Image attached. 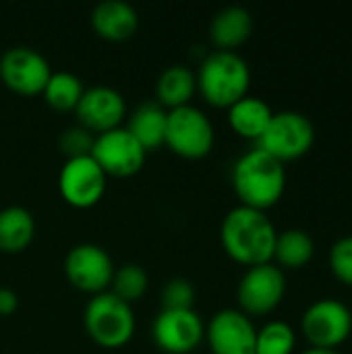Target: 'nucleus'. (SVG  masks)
Listing matches in <instances>:
<instances>
[{
    "label": "nucleus",
    "mask_w": 352,
    "mask_h": 354,
    "mask_svg": "<svg viewBox=\"0 0 352 354\" xmlns=\"http://www.w3.org/2000/svg\"><path fill=\"white\" fill-rule=\"evenodd\" d=\"M166 127H168V110L162 108L158 102H143L131 112L124 129L145 151H154L164 145Z\"/></svg>",
    "instance_id": "17"
},
{
    "label": "nucleus",
    "mask_w": 352,
    "mask_h": 354,
    "mask_svg": "<svg viewBox=\"0 0 352 354\" xmlns=\"http://www.w3.org/2000/svg\"><path fill=\"white\" fill-rule=\"evenodd\" d=\"M272 116L274 112L268 106V102L249 93L228 108V122L234 129V133L253 141H257L263 135Z\"/></svg>",
    "instance_id": "20"
},
{
    "label": "nucleus",
    "mask_w": 352,
    "mask_h": 354,
    "mask_svg": "<svg viewBox=\"0 0 352 354\" xmlns=\"http://www.w3.org/2000/svg\"><path fill=\"white\" fill-rule=\"evenodd\" d=\"M93 135L89 131H85L83 127H73V129H66L62 135H60V149L62 153L66 156V160H73V158H83V156H89L91 153V147H93Z\"/></svg>",
    "instance_id": "27"
},
{
    "label": "nucleus",
    "mask_w": 352,
    "mask_h": 354,
    "mask_svg": "<svg viewBox=\"0 0 352 354\" xmlns=\"http://www.w3.org/2000/svg\"><path fill=\"white\" fill-rule=\"evenodd\" d=\"M330 266L338 280L352 286V234L338 239L330 249Z\"/></svg>",
    "instance_id": "28"
},
{
    "label": "nucleus",
    "mask_w": 352,
    "mask_h": 354,
    "mask_svg": "<svg viewBox=\"0 0 352 354\" xmlns=\"http://www.w3.org/2000/svg\"><path fill=\"white\" fill-rule=\"evenodd\" d=\"M216 141L212 120L195 106H183L168 112L166 141L168 149L185 160L205 158Z\"/></svg>",
    "instance_id": "6"
},
{
    "label": "nucleus",
    "mask_w": 352,
    "mask_h": 354,
    "mask_svg": "<svg viewBox=\"0 0 352 354\" xmlns=\"http://www.w3.org/2000/svg\"><path fill=\"white\" fill-rule=\"evenodd\" d=\"M35 236L33 216L19 205L0 209V251L2 253H21L25 251Z\"/></svg>",
    "instance_id": "21"
},
{
    "label": "nucleus",
    "mask_w": 352,
    "mask_h": 354,
    "mask_svg": "<svg viewBox=\"0 0 352 354\" xmlns=\"http://www.w3.org/2000/svg\"><path fill=\"white\" fill-rule=\"evenodd\" d=\"M195 301V288L185 278H174L166 282L162 288V309L178 311V309H193Z\"/></svg>",
    "instance_id": "26"
},
{
    "label": "nucleus",
    "mask_w": 352,
    "mask_h": 354,
    "mask_svg": "<svg viewBox=\"0 0 352 354\" xmlns=\"http://www.w3.org/2000/svg\"><path fill=\"white\" fill-rule=\"evenodd\" d=\"M108 176L91 156L66 160L58 174V191L62 199L77 209H89L102 201Z\"/></svg>",
    "instance_id": "10"
},
{
    "label": "nucleus",
    "mask_w": 352,
    "mask_h": 354,
    "mask_svg": "<svg viewBox=\"0 0 352 354\" xmlns=\"http://www.w3.org/2000/svg\"><path fill=\"white\" fill-rule=\"evenodd\" d=\"M83 324L89 338L102 348H122L131 342L137 328L133 307L110 290L95 295L87 303Z\"/></svg>",
    "instance_id": "4"
},
{
    "label": "nucleus",
    "mask_w": 352,
    "mask_h": 354,
    "mask_svg": "<svg viewBox=\"0 0 352 354\" xmlns=\"http://www.w3.org/2000/svg\"><path fill=\"white\" fill-rule=\"evenodd\" d=\"M313 253L315 243L301 228H288L276 236L274 259L280 263L278 268H303L311 261Z\"/></svg>",
    "instance_id": "22"
},
{
    "label": "nucleus",
    "mask_w": 352,
    "mask_h": 354,
    "mask_svg": "<svg viewBox=\"0 0 352 354\" xmlns=\"http://www.w3.org/2000/svg\"><path fill=\"white\" fill-rule=\"evenodd\" d=\"M147 284H149L147 272L137 263H127V266L114 270L110 292L114 297H118L120 301L133 305L143 299V295L147 292Z\"/></svg>",
    "instance_id": "24"
},
{
    "label": "nucleus",
    "mask_w": 352,
    "mask_h": 354,
    "mask_svg": "<svg viewBox=\"0 0 352 354\" xmlns=\"http://www.w3.org/2000/svg\"><path fill=\"white\" fill-rule=\"evenodd\" d=\"M286 292V278L276 263H261L247 268L239 282V305L245 315H266L274 311Z\"/></svg>",
    "instance_id": "8"
},
{
    "label": "nucleus",
    "mask_w": 352,
    "mask_h": 354,
    "mask_svg": "<svg viewBox=\"0 0 352 354\" xmlns=\"http://www.w3.org/2000/svg\"><path fill=\"white\" fill-rule=\"evenodd\" d=\"M203 100L216 108H230L249 91L251 71L247 60L230 50L207 54L195 75Z\"/></svg>",
    "instance_id": "3"
},
{
    "label": "nucleus",
    "mask_w": 352,
    "mask_h": 354,
    "mask_svg": "<svg viewBox=\"0 0 352 354\" xmlns=\"http://www.w3.org/2000/svg\"><path fill=\"white\" fill-rule=\"evenodd\" d=\"M75 114L79 127L102 135L120 127L127 116V102L118 89L110 85H93L83 91Z\"/></svg>",
    "instance_id": "14"
},
{
    "label": "nucleus",
    "mask_w": 352,
    "mask_h": 354,
    "mask_svg": "<svg viewBox=\"0 0 352 354\" xmlns=\"http://www.w3.org/2000/svg\"><path fill=\"white\" fill-rule=\"evenodd\" d=\"M205 338L212 354H255L257 330L243 311L222 309L210 319Z\"/></svg>",
    "instance_id": "15"
},
{
    "label": "nucleus",
    "mask_w": 352,
    "mask_h": 354,
    "mask_svg": "<svg viewBox=\"0 0 352 354\" xmlns=\"http://www.w3.org/2000/svg\"><path fill=\"white\" fill-rule=\"evenodd\" d=\"M276 236V226L268 214L245 205L230 209L220 228L224 251L247 268L270 263L274 259Z\"/></svg>",
    "instance_id": "1"
},
{
    "label": "nucleus",
    "mask_w": 352,
    "mask_h": 354,
    "mask_svg": "<svg viewBox=\"0 0 352 354\" xmlns=\"http://www.w3.org/2000/svg\"><path fill=\"white\" fill-rule=\"evenodd\" d=\"M83 91H85L83 81L77 75H73L68 71H56L48 79L41 95H44L46 104L52 110H56V112H75Z\"/></svg>",
    "instance_id": "23"
},
{
    "label": "nucleus",
    "mask_w": 352,
    "mask_h": 354,
    "mask_svg": "<svg viewBox=\"0 0 352 354\" xmlns=\"http://www.w3.org/2000/svg\"><path fill=\"white\" fill-rule=\"evenodd\" d=\"M52 77L50 62L33 48L15 46L0 56V79L19 95H37Z\"/></svg>",
    "instance_id": "11"
},
{
    "label": "nucleus",
    "mask_w": 352,
    "mask_h": 354,
    "mask_svg": "<svg viewBox=\"0 0 352 354\" xmlns=\"http://www.w3.org/2000/svg\"><path fill=\"white\" fill-rule=\"evenodd\" d=\"M64 274L68 282L89 295L106 292L114 278V263L100 245L83 243L68 251L64 259Z\"/></svg>",
    "instance_id": "12"
},
{
    "label": "nucleus",
    "mask_w": 352,
    "mask_h": 354,
    "mask_svg": "<svg viewBox=\"0 0 352 354\" xmlns=\"http://www.w3.org/2000/svg\"><path fill=\"white\" fill-rule=\"evenodd\" d=\"M151 336L162 353L189 354L205 338V326L193 309H162L154 322Z\"/></svg>",
    "instance_id": "13"
},
{
    "label": "nucleus",
    "mask_w": 352,
    "mask_h": 354,
    "mask_svg": "<svg viewBox=\"0 0 352 354\" xmlns=\"http://www.w3.org/2000/svg\"><path fill=\"white\" fill-rule=\"evenodd\" d=\"M93 31L108 41H124L137 33L139 15L124 0H104L91 12Z\"/></svg>",
    "instance_id": "16"
},
{
    "label": "nucleus",
    "mask_w": 352,
    "mask_h": 354,
    "mask_svg": "<svg viewBox=\"0 0 352 354\" xmlns=\"http://www.w3.org/2000/svg\"><path fill=\"white\" fill-rule=\"evenodd\" d=\"M89 156L95 160L106 176L129 178L143 168L147 151L133 139V135L124 127H118L108 133L95 135Z\"/></svg>",
    "instance_id": "9"
},
{
    "label": "nucleus",
    "mask_w": 352,
    "mask_h": 354,
    "mask_svg": "<svg viewBox=\"0 0 352 354\" xmlns=\"http://www.w3.org/2000/svg\"><path fill=\"white\" fill-rule=\"evenodd\" d=\"M19 307V297L15 290L10 288H0V315L2 317H8L17 311Z\"/></svg>",
    "instance_id": "29"
},
{
    "label": "nucleus",
    "mask_w": 352,
    "mask_h": 354,
    "mask_svg": "<svg viewBox=\"0 0 352 354\" xmlns=\"http://www.w3.org/2000/svg\"><path fill=\"white\" fill-rule=\"evenodd\" d=\"M301 330L311 346L336 348L352 334L351 309L332 297L317 299L305 309Z\"/></svg>",
    "instance_id": "7"
},
{
    "label": "nucleus",
    "mask_w": 352,
    "mask_h": 354,
    "mask_svg": "<svg viewBox=\"0 0 352 354\" xmlns=\"http://www.w3.org/2000/svg\"><path fill=\"white\" fill-rule=\"evenodd\" d=\"M253 31V17L245 6L232 4L222 10H218L210 25V37L218 50H230L239 48L251 37Z\"/></svg>",
    "instance_id": "18"
},
{
    "label": "nucleus",
    "mask_w": 352,
    "mask_h": 354,
    "mask_svg": "<svg viewBox=\"0 0 352 354\" xmlns=\"http://www.w3.org/2000/svg\"><path fill=\"white\" fill-rule=\"evenodd\" d=\"M197 91V79L195 73L183 64H172L162 71L156 83V97L162 108L176 110L191 104V97Z\"/></svg>",
    "instance_id": "19"
},
{
    "label": "nucleus",
    "mask_w": 352,
    "mask_h": 354,
    "mask_svg": "<svg viewBox=\"0 0 352 354\" xmlns=\"http://www.w3.org/2000/svg\"><path fill=\"white\" fill-rule=\"evenodd\" d=\"M301 354H340L336 348H322V346H311Z\"/></svg>",
    "instance_id": "30"
},
{
    "label": "nucleus",
    "mask_w": 352,
    "mask_h": 354,
    "mask_svg": "<svg viewBox=\"0 0 352 354\" xmlns=\"http://www.w3.org/2000/svg\"><path fill=\"white\" fill-rule=\"evenodd\" d=\"M297 336L286 322H270L257 330L255 354H290Z\"/></svg>",
    "instance_id": "25"
},
{
    "label": "nucleus",
    "mask_w": 352,
    "mask_h": 354,
    "mask_svg": "<svg viewBox=\"0 0 352 354\" xmlns=\"http://www.w3.org/2000/svg\"><path fill=\"white\" fill-rule=\"evenodd\" d=\"M232 187L241 205L266 212L280 201L286 189L284 164L255 147L237 160L232 168Z\"/></svg>",
    "instance_id": "2"
},
{
    "label": "nucleus",
    "mask_w": 352,
    "mask_h": 354,
    "mask_svg": "<svg viewBox=\"0 0 352 354\" xmlns=\"http://www.w3.org/2000/svg\"><path fill=\"white\" fill-rule=\"evenodd\" d=\"M315 141V127L303 112L282 110L274 112L268 129L257 139V147L274 156L282 164L305 156Z\"/></svg>",
    "instance_id": "5"
}]
</instances>
